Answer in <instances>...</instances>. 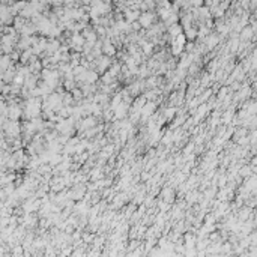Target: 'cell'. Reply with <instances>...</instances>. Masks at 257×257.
<instances>
[{"mask_svg":"<svg viewBox=\"0 0 257 257\" xmlns=\"http://www.w3.org/2000/svg\"><path fill=\"white\" fill-rule=\"evenodd\" d=\"M143 50H144V54H150V53H152V45H150V44H144Z\"/></svg>","mask_w":257,"mask_h":257,"instance_id":"obj_6","label":"cell"},{"mask_svg":"<svg viewBox=\"0 0 257 257\" xmlns=\"http://www.w3.org/2000/svg\"><path fill=\"white\" fill-rule=\"evenodd\" d=\"M95 123H96L95 117H92V116H90V117H86V119H83V120L80 122V125H81L80 129H83V131H84V129L93 128V126H95Z\"/></svg>","mask_w":257,"mask_h":257,"instance_id":"obj_1","label":"cell"},{"mask_svg":"<svg viewBox=\"0 0 257 257\" xmlns=\"http://www.w3.org/2000/svg\"><path fill=\"white\" fill-rule=\"evenodd\" d=\"M150 21H152V17H150V15H147V14H144V15L140 18V23L144 26V27H147V26L150 24Z\"/></svg>","mask_w":257,"mask_h":257,"instance_id":"obj_3","label":"cell"},{"mask_svg":"<svg viewBox=\"0 0 257 257\" xmlns=\"http://www.w3.org/2000/svg\"><path fill=\"white\" fill-rule=\"evenodd\" d=\"M174 111H176V108H167L166 110V117L167 119H171V117L174 116Z\"/></svg>","mask_w":257,"mask_h":257,"instance_id":"obj_5","label":"cell"},{"mask_svg":"<svg viewBox=\"0 0 257 257\" xmlns=\"http://www.w3.org/2000/svg\"><path fill=\"white\" fill-rule=\"evenodd\" d=\"M226 93H227V89H223V90H220V93H218V98H220V99H223V98L226 96Z\"/></svg>","mask_w":257,"mask_h":257,"instance_id":"obj_7","label":"cell"},{"mask_svg":"<svg viewBox=\"0 0 257 257\" xmlns=\"http://www.w3.org/2000/svg\"><path fill=\"white\" fill-rule=\"evenodd\" d=\"M104 51L107 53L108 56H111V54H114V47H113V44H110V42H107L105 44V47H104Z\"/></svg>","mask_w":257,"mask_h":257,"instance_id":"obj_4","label":"cell"},{"mask_svg":"<svg viewBox=\"0 0 257 257\" xmlns=\"http://www.w3.org/2000/svg\"><path fill=\"white\" fill-rule=\"evenodd\" d=\"M96 63H99V65H98V71L104 72L105 69L110 66V59H108V57H101V59H98Z\"/></svg>","mask_w":257,"mask_h":257,"instance_id":"obj_2","label":"cell"}]
</instances>
